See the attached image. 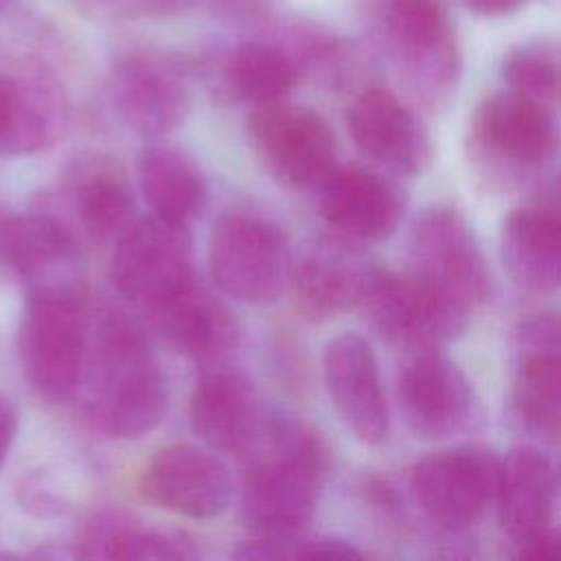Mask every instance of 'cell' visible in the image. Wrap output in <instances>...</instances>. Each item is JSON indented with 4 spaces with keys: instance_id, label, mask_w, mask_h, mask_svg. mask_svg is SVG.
I'll return each instance as SVG.
<instances>
[{
    "instance_id": "obj_1",
    "label": "cell",
    "mask_w": 561,
    "mask_h": 561,
    "mask_svg": "<svg viewBox=\"0 0 561 561\" xmlns=\"http://www.w3.org/2000/svg\"><path fill=\"white\" fill-rule=\"evenodd\" d=\"M245 476L237 497V519L252 535H294L316 515L329 480L333 451L311 423L267 412L241 454Z\"/></svg>"
},
{
    "instance_id": "obj_2",
    "label": "cell",
    "mask_w": 561,
    "mask_h": 561,
    "mask_svg": "<svg viewBox=\"0 0 561 561\" xmlns=\"http://www.w3.org/2000/svg\"><path fill=\"white\" fill-rule=\"evenodd\" d=\"M90 423L112 438H138L167 412V379L136 324L114 309L90 318L88 351L77 394Z\"/></svg>"
},
{
    "instance_id": "obj_3",
    "label": "cell",
    "mask_w": 561,
    "mask_h": 561,
    "mask_svg": "<svg viewBox=\"0 0 561 561\" xmlns=\"http://www.w3.org/2000/svg\"><path fill=\"white\" fill-rule=\"evenodd\" d=\"M88 333L90 311L72 283L26 287L15 344L33 392L50 403L77 397Z\"/></svg>"
},
{
    "instance_id": "obj_4",
    "label": "cell",
    "mask_w": 561,
    "mask_h": 561,
    "mask_svg": "<svg viewBox=\"0 0 561 561\" xmlns=\"http://www.w3.org/2000/svg\"><path fill=\"white\" fill-rule=\"evenodd\" d=\"M370 24L410 94L427 110L443 107L462 68L445 0H373Z\"/></svg>"
},
{
    "instance_id": "obj_5",
    "label": "cell",
    "mask_w": 561,
    "mask_h": 561,
    "mask_svg": "<svg viewBox=\"0 0 561 561\" xmlns=\"http://www.w3.org/2000/svg\"><path fill=\"white\" fill-rule=\"evenodd\" d=\"M557 142L554 107L513 90L482 99L467 129L469 160L493 186H511L543 169Z\"/></svg>"
},
{
    "instance_id": "obj_6",
    "label": "cell",
    "mask_w": 561,
    "mask_h": 561,
    "mask_svg": "<svg viewBox=\"0 0 561 561\" xmlns=\"http://www.w3.org/2000/svg\"><path fill=\"white\" fill-rule=\"evenodd\" d=\"M208 267L215 287L228 298L270 305L287 289L294 256L278 224L250 210H232L213 228Z\"/></svg>"
},
{
    "instance_id": "obj_7",
    "label": "cell",
    "mask_w": 561,
    "mask_h": 561,
    "mask_svg": "<svg viewBox=\"0 0 561 561\" xmlns=\"http://www.w3.org/2000/svg\"><path fill=\"white\" fill-rule=\"evenodd\" d=\"M357 307L386 342L416 353L449 344L469 318V311L410 270L368 267Z\"/></svg>"
},
{
    "instance_id": "obj_8",
    "label": "cell",
    "mask_w": 561,
    "mask_h": 561,
    "mask_svg": "<svg viewBox=\"0 0 561 561\" xmlns=\"http://www.w3.org/2000/svg\"><path fill=\"white\" fill-rule=\"evenodd\" d=\"M410 272L471 313L493 296V274L462 213L447 204L423 208L410 228Z\"/></svg>"
},
{
    "instance_id": "obj_9",
    "label": "cell",
    "mask_w": 561,
    "mask_h": 561,
    "mask_svg": "<svg viewBox=\"0 0 561 561\" xmlns=\"http://www.w3.org/2000/svg\"><path fill=\"white\" fill-rule=\"evenodd\" d=\"M195 278L186 226L156 215L134 219L114 241L110 280L121 298L149 316L182 285Z\"/></svg>"
},
{
    "instance_id": "obj_10",
    "label": "cell",
    "mask_w": 561,
    "mask_h": 561,
    "mask_svg": "<svg viewBox=\"0 0 561 561\" xmlns=\"http://www.w3.org/2000/svg\"><path fill=\"white\" fill-rule=\"evenodd\" d=\"M250 145L270 175L307 188L335 167V136L311 107L285 99L256 105L248 121Z\"/></svg>"
},
{
    "instance_id": "obj_11",
    "label": "cell",
    "mask_w": 561,
    "mask_h": 561,
    "mask_svg": "<svg viewBox=\"0 0 561 561\" xmlns=\"http://www.w3.org/2000/svg\"><path fill=\"white\" fill-rule=\"evenodd\" d=\"M500 460L480 445H462L416 460L410 489L423 515L440 528L460 530L482 519L495 502Z\"/></svg>"
},
{
    "instance_id": "obj_12",
    "label": "cell",
    "mask_w": 561,
    "mask_h": 561,
    "mask_svg": "<svg viewBox=\"0 0 561 561\" xmlns=\"http://www.w3.org/2000/svg\"><path fill=\"white\" fill-rule=\"evenodd\" d=\"M110 94L123 123L147 138L178 129L191 110L188 88L178 64L149 48L127 50L114 61Z\"/></svg>"
},
{
    "instance_id": "obj_13",
    "label": "cell",
    "mask_w": 561,
    "mask_h": 561,
    "mask_svg": "<svg viewBox=\"0 0 561 561\" xmlns=\"http://www.w3.org/2000/svg\"><path fill=\"white\" fill-rule=\"evenodd\" d=\"M397 397L405 425L430 440L462 434L480 416L469 377L438 351L419 353L401 370Z\"/></svg>"
},
{
    "instance_id": "obj_14",
    "label": "cell",
    "mask_w": 561,
    "mask_h": 561,
    "mask_svg": "<svg viewBox=\"0 0 561 561\" xmlns=\"http://www.w3.org/2000/svg\"><path fill=\"white\" fill-rule=\"evenodd\" d=\"M138 491L149 504L191 519L217 517L234 497L224 462L188 443L158 449L138 478Z\"/></svg>"
},
{
    "instance_id": "obj_15",
    "label": "cell",
    "mask_w": 561,
    "mask_h": 561,
    "mask_svg": "<svg viewBox=\"0 0 561 561\" xmlns=\"http://www.w3.org/2000/svg\"><path fill=\"white\" fill-rule=\"evenodd\" d=\"M57 215L81 243L114 245L136 219L134 195L123 169L103 156L72 162L61 180L57 206H44Z\"/></svg>"
},
{
    "instance_id": "obj_16",
    "label": "cell",
    "mask_w": 561,
    "mask_h": 561,
    "mask_svg": "<svg viewBox=\"0 0 561 561\" xmlns=\"http://www.w3.org/2000/svg\"><path fill=\"white\" fill-rule=\"evenodd\" d=\"M346 129L362 156L399 173L419 175L434 156V145L419 114L392 90H362L346 110Z\"/></svg>"
},
{
    "instance_id": "obj_17",
    "label": "cell",
    "mask_w": 561,
    "mask_h": 561,
    "mask_svg": "<svg viewBox=\"0 0 561 561\" xmlns=\"http://www.w3.org/2000/svg\"><path fill=\"white\" fill-rule=\"evenodd\" d=\"M318 188L322 221L348 243H375L390 237L405 208L401 191L390 180L359 164L333 167Z\"/></svg>"
},
{
    "instance_id": "obj_18",
    "label": "cell",
    "mask_w": 561,
    "mask_h": 561,
    "mask_svg": "<svg viewBox=\"0 0 561 561\" xmlns=\"http://www.w3.org/2000/svg\"><path fill=\"white\" fill-rule=\"evenodd\" d=\"M322 377L340 421L366 445L388 438L390 419L377 357L357 333L333 337L322 353Z\"/></svg>"
},
{
    "instance_id": "obj_19",
    "label": "cell",
    "mask_w": 561,
    "mask_h": 561,
    "mask_svg": "<svg viewBox=\"0 0 561 561\" xmlns=\"http://www.w3.org/2000/svg\"><path fill=\"white\" fill-rule=\"evenodd\" d=\"M81 243L44 206L15 213L0 208V272L33 285H70Z\"/></svg>"
},
{
    "instance_id": "obj_20",
    "label": "cell",
    "mask_w": 561,
    "mask_h": 561,
    "mask_svg": "<svg viewBox=\"0 0 561 561\" xmlns=\"http://www.w3.org/2000/svg\"><path fill=\"white\" fill-rule=\"evenodd\" d=\"M265 410L245 375L226 366H210L188 399L193 432L210 447L241 456L254 440Z\"/></svg>"
},
{
    "instance_id": "obj_21",
    "label": "cell",
    "mask_w": 561,
    "mask_h": 561,
    "mask_svg": "<svg viewBox=\"0 0 561 561\" xmlns=\"http://www.w3.org/2000/svg\"><path fill=\"white\" fill-rule=\"evenodd\" d=\"M500 259L524 294L546 296L559 287L561 217L557 197H541L508 213L500 228Z\"/></svg>"
},
{
    "instance_id": "obj_22",
    "label": "cell",
    "mask_w": 561,
    "mask_h": 561,
    "mask_svg": "<svg viewBox=\"0 0 561 561\" xmlns=\"http://www.w3.org/2000/svg\"><path fill=\"white\" fill-rule=\"evenodd\" d=\"M145 318L178 353L206 366L221 364L239 342L237 320L197 278Z\"/></svg>"
},
{
    "instance_id": "obj_23",
    "label": "cell",
    "mask_w": 561,
    "mask_h": 561,
    "mask_svg": "<svg viewBox=\"0 0 561 561\" xmlns=\"http://www.w3.org/2000/svg\"><path fill=\"white\" fill-rule=\"evenodd\" d=\"M557 489L554 465L543 451L522 445L500 460L495 502L513 546L554 526Z\"/></svg>"
},
{
    "instance_id": "obj_24",
    "label": "cell",
    "mask_w": 561,
    "mask_h": 561,
    "mask_svg": "<svg viewBox=\"0 0 561 561\" xmlns=\"http://www.w3.org/2000/svg\"><path fill=\"white\" fill-rule=\"evenodd\" d=\"M368 267L340 250L320 245L294 263L289 285L296 311L309 322H327L357 307Z\"/></svg>"
},
{
    "instance_id": "obj_25",
    "label": "cell",
    "mask_w": 561,
    "mask_h": 561,
    "mask_svg": "<svg viewBox=\"0 0 561 561\" xmlns=\"http://www.w3.org/2000/svg\"><path fill=\"white\" fill-rule=\"evenodd\" d=\"M138 182L151 215L186 226L204 210L208 184L197 162L173 147L151 145L138 156Z\"/></svg>"
},
{
    "instance_id": "obj_26",
    "label": "cell",
    "mask_w": 561,
    "mask_h": 561,
    "mask_svg": "<svg viewBox=\"0 0 561 561\" xmlns=\"http://www.w3.org/2000/svg\"><path fill=\"white\" fill-rule=\"evenodd\" d=\"M75 557L81 559H188L195 557L191 539L162 530L142 519L107 508L94 513L79 530Z\"/></svg>"
},
{
    "instance_id": "obj_27",
    "label": "cell",
    "mask_w": 561,
    "mask_h": 561,
    "mask_svg": "<svg viewBox=\"0 0 561 561\" xmlns=\"http://www.w3.org/2000/svg\"><path fill=\"white\" fill-rule=\"evenodd\" d=\"M61 127L57 92L46 83L0 72V158H22L48 149Z\"/></svg>"
},
{
    "instance_id": "obj_28",
    "label": "cell",
    "mask_w": 561,
    "mask_h": 561,
    "mask_svg": "<svg viewBox=\"0 0 561 561\" xmlns=\"http://www.w3.org/2000/svg\"><path fill=\"white\" fill-rule=\"evenodd\" d=\"M217 77L226 94L256 107L285 99L300 72L278 44L243 42L221 55Z\"/></svg>"
},
{
    "instance_id": "obj_29",
    "label": "cell",
    "mask_w": 561,
    "mask_h": 561,
    "mask_svg": "<svg viewBox=\"0 0 561 561\" xmlns=\"http://www.w3.org/2000/svg\"><path fill=\"white\" fill-rule=\"evenodd\" d=\"M513 410L526 432L554 443L561 421L559 351L519 353L513 383Z\"/></svg>"
},
{
    "instance_id": "obj_30",
    "label": "cell",
    "mask_w": 561,
    "mask_h": 561,
    "mask_svg": "<svg viewBox=\"0 0 561 561\" xmlns=\"http://www.w3.org/2000/svg\"><path fill=\"white\" fill-rule=\"evenodd\" d=\"M506 90L557 107L559 48L550 39H535L513 48L502 64Z\"/></svg>"
},
{
    "instance_id": "obj_31",
    "label": "cell",
    "mask_w": 561,
    "mask_h": 561,
    "mask_svg": "<svg viewBox=\"0 0 561 561\" xmlns=\"http://www.w3.org/2000/svg\"><path fill=\"white\" fill-rule=\"evenodd\" d=\"M234 559H359L362 552L348 541L335 537H305L294 535H252V539L241 541Z\"/></svg>"
},
{
    "instance_id": "obj_32",
    "label": "cell",
    "mask_w": 561,
    "mask_h": 561,
    "mask_svg": "<svg viewBox=\"0 0 561 561\" xmlns=\"http://www.w3.org/2000/svg\"><path fill=\"white\" fill-rule=\"evenodd\" d=\"M88 11L105 18H156L188 9L197 0H79Z\"/></svg>"
},
{
    "instance_id": "obj_33",
    "label": "cell",
    "mask_w": 561,
    "mask_h": 561,
    "mask_svg": "<svg viewBox=\"0 0 561 561\" xmlns=\"http://www.w3.org/2000/svg\"><path fill=\"white\" fill-rule=\"evenodd\" d=\"M517 353L559 351V320L554 313H533L515 331Z\"/></svg>"
},
{
    "instance_id": "obj_34",
    "label": "cell",
    "mask_w": 561,
    "mask_h": 561,
    "mask_svg": "<svg viewBox=\"0 0 561 561\" xmlns=\"http://www.w3.org/2000/svg\"><path fill=\"white\" fill-rule=\"evenodd\" d=\"M515 557L517 559H533V561H543V559H557L559 557V533L557 528L541 530L537 535H530L515 543Z\"/></svg>"
},
{
    "instance_id": "obj_35",
    "label": "cell",
    "mask_w": 561,
    "mask_h": 561,
    "mask_svg": "<svg viewBox=\"0 0 561 561\" xmlns=\"http://www.w3.org/2000/svg\"><path fill=\"white\" fill-rule=\"evenodd\" d=\"M20 432V412L13 399L0 392V469L4 467Z\"/></svg>"
},
{
    "instance_id": "obj_36",
    "label": "cell",
    "mask_w": 561,
    "mask_h": 561,
    "mask_svg": "<svg viewBox=\"0 0 561 561\" xmlns=\"http://www.w3.org/2000/svg\"><path fill=\"white\" fill-rule=\"evenodd\" d=\"M467 7L480 15H506L517 11L526 0H465Z\"/></svg>"
},
{
    "instance_id": "obj_37",
    "label": "cell",
    "mask_w": 561,
    "mask_h": 561,
    "mask_svg": "<svg viewBox=\"0 0 561 561\" xmlns=\"http://www.w3.org/2000/svg\"><path fill=\"white\" fill-rule=\"evenodd\" d=\"M4 2H9V0H0V4H4Z\"/></svg>"
}]
</instances>
